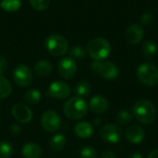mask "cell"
<instances>
[{"mask_svg": "<svg viewBox=\"0 0 158 158\" xmlns=\"http://www.w3.org/2000/svg\"><path fill=\"white\" fill-rule=\"evenodd\" d=\"M66 143H67V139L64 134L62 133L56 134L50 139V148L54 152H59L63 150V148L66 145Z\"/></svg>", "mask_w": 158, "mask_h": 158, "instance_id": "obj_19", "label": "cell"}, {"mask_svg": "<svg viewBox=\"0 0 158 158\" xmlns=\"http://www.w3.org/2000/svg\"><path fill=\"white\" fill-rule=\"evenodd\" d=\"M74 93L78 97L88 96L91 93V85L89 84V82L85 81H81L76 85Z\"/></svg>", "mask_w": 158, "mask_h": 158, "instance_id": "obj_24", "label": "cell"}, {"mask_svg": "<svg viewBox=\"0 0 158 158\" xmlns=\"http://www.w3.org/2000/svg\"><path fill=\"white\" fill-rule=\"evenodd\" d=\"M112 51L110 43L102 37L92 39L87 44V52L89 56L96 61H102L107 58Z\"/></svg>", "mask_w": 158, "mask_h": 158, "instance_id": "obj_2", "label": "cell"}, {"mask_svg": "<svg viewBox=\"0 0 158 158\" xmlns=\"http://www.w3.org/2000/svg\"><path fill=\"white\" fill-rule=\"evenodd\" d=\"M21 153L24 158H40L42 156V149L38 144L29 143L22 147Z\"/></svg>", "mask_w": 158, "mask_h": 158, "instance_id": "obj_17", "label": "cell"}, {"mask_svg": "<svg viewBox=\"0 0 158 158\" xmlns=\"http://www.w3.org/2000/svg\"><path fill=\"white\" fill-rule=\"evenodd\" d=\"M46 51L55 56H63L69 51V42L67 38L60 34H51L44 40Z\"/></svg>", "mask_w": 158, "mask_h": 158, "instance_id": "obj_4", "label": "cell"}, {"mask_svg": "<svg viewBox=\"0 0 158 158\" xmlns=\"http://www.w3.org/2000/svg\"><path fill=\"white\" fill-rule=\"evenodd\" d=\"M157 51V44H156L155 41L152 40H147L146 42H144V44H143L142 47V52L143 55L146 57V58H151L153 57Z\"/></svg>", "mask_w": 158, "mask_h": 158, "instance_id": "obj_20", "label": "cell"}, {"mask_svg": "<svg viewBox=\"0 0 158 158\" xmlns=\"http://www.w3.org/2000/svg\"><path fill=\"white\" fill-rule=\"evenodd\" d=\"M12 92V85L8 80L0 76V99H5L10 95Z\"/></svg>", "mask_w": 158, "mask_h": 158, "instance_id": "obj_23", "label": "cell"}, {"mask_svg": "<svg viewBox=\"0 0 158 158\" xmlns=\"http://www.w3.org/2000/svg\"><path fill=\"white\" fill-rule=\"evenodd\" d=\"M75 133L79 138L81 139H88L90 138L93 133H94V127L91 123L89 122H79L76 126H75Z\"/></svg>", "mask_w": 158, "mask_h": 158, "instance_id": "obj_16", "label": "cell"}, {"mask_svg": "<svg viewBox=\"0 0 158 158\" xmlns=\"http://www.w3.org/2000/svg\"><path fill=\"white\" fill-rule=\"evenodd\" d=\"M63 112L67 118L72 120H78L86 116L88 112V105L81 97L69 98L63 106Z\"/></svg>", "mask_w": 158, "mask_h": 158, "instance_id": "obj_3", "label": "cell"}, {"mask_svg": "<svg viewBox=\"0 0 158 158\" xmlns=\"http://www.w3.org/2000/svg\"><path fill=\"white\" fill-rule=\"evenodd\" d=\"M0 6L2 9L7 12H14L20 8V0H2L0 2Z\"/></svg>", "mask_w": 158, "mask_h": 158, "instance_id": "obj_22", "label": "cell"}, {"mask_svg": "<svg viewBox=\"0 0 158 158\" xmlns=\"http://www.w3.org/2000/svg\"><path fill=\"white\" fill-rule=\"evenodd\" d=\"M91 110L96 114L105 113L108 109V101L102 95H94L89 104Z\"/></svg>", "mask_w": 158, "mask_h": 158, "instance_id": "obj_15", "label": "cell"}, {"mask_svg": "<svg viewBox=\"0 0 158 158\" xmlns=\"http://www.w3.org/2000/svg\"><path fill=\"white\" fill-rule=\"evenodd\" d=\"M102 158H118L117 157V155L115 154L114 151L110 150V149H107V150H105L102 154Z\"/></svg>", "mask_w": 158, "mask_h": 158, "instance_id": "obj_32", "label": "cell"}, {"mask_svg": "<svg viewBox=\"0 0 158 158\" xmlns=\"http://www.w3.org/2000/svg\"><path fill=\"white\" fill-rule=\"evenodd\" d=\"M116 119L117 122L120 125H128L131 121L132 116L128 110H120L118 112Z\"/></svg>", "mask_w": 158, "mask_h": 158, "instance_id": "obj_26", "label": "cell"}, {"mask_svg": "<svg viewBox=\"0 0 158 158\" xmlns=\"http://www.w3.org/2000/svg\"><path fill=\"white\" fill-rule=\"evenodd\" d=\"M125 135L130 143L133 144H138L143 141L145 133L141 126L137 124H132L126 130Z\"/></svg>", "mask_w": 158, "mask_h": 158, "instance_id": "obj_14", "label": "cell"}, {"mask_svg": "<svg viewBox=\"0 0 158 158\" xmlns=\"http://www.w3.org/2000/svg\"><path fill=\"white\" fill-rule=\"evenodd\" d=\"M147 158H158V149L153 150V151L148 155Z\"/></svg>", "mask_w": 158, "mask_h": 158, "instance_id": "obj_33", "label": "cell"}, {"mask_svg": "<svg viewBox=\"0 0 158 158\" xmlns=\"http://www.w3.org/2000/svg\"><path fill=\"white\" fill-rule=\"evenodd\" d=\"M11 131H12L13 134H18V133L20 131L19 127L18 125H12V127H11Z\"/></svg>", "mask_w": 158, "mask_h": 158, "instance_id": "obj_34", "label": "cell"}, {"mask_svg": "<svg viewBox=\"0 0 158 158\" xmlns=\"http://www.w3.org/2000/svg\"><path fill=\"white\" fill-rule=\"evenodd\" d=\"M13 79L18 86L27 87L32 81V74L27 66L20 65L15 69L13 72Z\"/></svg>", "mask_w": 158, "mask_h": 158, "instance_id": "obj_9", "label": "cell"}, {"mask_svg": "<svg viewBox=\"0 0 158 158\" xmlns=\"http://www.w3.org/2000/svg\"><path fill=\"white\" fill-rule=\"evenodd\" d=\"M94 124H95V125H99V124H101V118H97V119H95Z\"/></svg>", "mask_w": 158, "mask_h": 158, "instance_id": "obj_36", "label": "cell"}, {"mask_svg": "<svg viewBox=\"0 0 158 158\" xmlns=\"http://www.w3.org/2000/svg\"><path fill=\"white\" fill-rule=\"evenodd\" d=\"M42 94L40 91L36 89H31L27 91L24 94V101L29 105H35L41 100Z\"/></svg>", "mask_w": 158, "mask_h": 158, "instance_id": "obj_21", "label": "cell"}, {"mask_svg": "<svg viewBox=\"0 0 158 158\" xmlns=\"http://www.w3.org/2000/svg\"><path fill=\"white\" fill-rule=\"evenodd\" d=\"M81 158H97L98 155L96 150L92 146H84L81 150Z\"/></svg>", "mask_w": 158, "mask_h": 158, "instance_id": "obj_28", "label": "cell"}, {"mask_svg": "<svg viewBox=\"0 0 158 158\" xmlns=\"http://www.w3.org/2000/svg\"><path fill=\"white\" fill-rule=\"evenodd\" d=\"M69 55L74 60H83L87 56V52L81 46H73L69 50Z\"/></svg>", "mask_w": 158, "mask_h": 158, "instance_id": "obj_25", "label": "cell"}, {"mask_svg": "<svg viewBox=\"0 0 158 158\" xmlns=\"http://www.w3.org/2000/svg\"><path fill=\"white\" fill-rule=\"evenodd\" d=\"M11 113L16 120H18L23 124L29 123L32 118L31 110L27 106H25L23 104H16L12 107Z\"/></svg>", "mask_w": 158, "mask_h": 158, "instance_id": "obj_13", "label": "cell"}, {"mask_svg": "<svg viewBox=\"0 0 158 158\" xmlns=\"http://www.w3.org/2000/svg\"><path fill=\"white\" fill-rule=\"evenodd\" d=\"M71 93L70 87L63 81H54L50 84L47 94L56 99H65L69 96Z\"/></svg>", "mask_w": 158, "mask_h": 158, "instance_id": "obj_11", "label": "cell"}, {"mask_svg": "<svg viewBox=\"0 0 158 158\" xmlns=\"http://www.w3.org/2000/svg\"><path fill=\"white\" fill-rule=\"evenodd\" d=\"M33 69L35 74L38 75L39 77H46L51 73L53 66L47 60H40L34 65Z\"/></svg>", "mask_w": 158, "mask_h": 158, "instance_id": "obj_18", "label": "cell"}, {"mask_svg": "<svg viewBox=\"0 0 158 158\" xmlns=\"http://www.w3.org/2000/svg\"><path fill=\"white\" fill-rule=\"evenodd\" d=\"M41 124L45 131L54 132L59 130L61 126V118L56 112L53 110H46L41 117Z\"/></svg>", "mask_w": 158, "mask_h": 158, "instance_id": "obj_7", "label": "cell"}, {"mask_svg": "<svg viewBox=\"0 0 158 158\" xmlns=\"http://www.w3.org/2000/svg\"><path fill=\"white\" fill-rule=\"evenodd\" d=\"M92 70L106 80H115L118 77V69L111 61H96L92 63Z\"/></svg>", "mask_w": 158, "mask_h": 158, "instance_id": "obj_6", "label": "cell"}, {"mask_svg": "<svg viewBox=\"0 0 158 158\" xmlns=\"http://www.w3.org/2000/svg\"><path fill=\"white\" fill-rule=\"evenodd\" d=\"M131 158H143V156H142L140 153H135V154H133V155L131 156Z\"/></svg>", "mask_w": 158, "mask_h": 158, "instance_id": "obj_35", "label": "cell"}, {"mask_svg": "<svg viewBox=\"0 0 158 158\" xmlns=\"http://www.w3.org/2000/svg\"><path fill=\"white\" fill-rule=\"evenodd\" d=\"M144 30L142 25L133 23L130 25L125 32L126 41L131 44H140L144 37Z\"/></svg>", "mask_w": 158, "mask_h": 158, "instance_id": "obj_12", "label": "cell"}, {"mask_svg": "<svg viewBox=\"0 0 158 158\" xmlns=\"http://www.w3.org/2000/svg\"><path fill=\"white\" fill-rule=\"evenodd\" d=\"M8 66V62L6 58L3 56H0V76H3V74L6 72Z\"/></svg>", "mask_w": 158, "mask_h": 158, "instance_id": "obj_31", "label": "cell"}, {"mask_svg": "<svg viewBox=\"0 0 158 158\" xmlns=\"http://www.w3.org/2000/svg\"><path fill=\"white\" fill-rule=\"evenodd\" d=\"M137 78L145 86H156L158 83V69L153 63H143L137 69Z\"/></svg>", "mask_w": 158, "mask_h": 158, "instance_id": "obj_5", "label": "cell"}, {"mask_svg": "<svg viewBox=\"0 0 158 158\" xmlns=\"http://www.w3.org/2000/svg\"><path fill=\"white\" fill-rule=\"evenodd\" d=\"M132 114L140 123L147 125L155 121L156 117V110L152 102L142 99L134 104Z\"/></svg>", "mask_w": 158, "mask_h": 158, "instance_id": "obj_1", "label": "cell"}, {"mask_svg": "<svg viewBox=\"0 0 158 158\" xmlns=\"http://www.w3.org/2000/svg\"><path fill=\"white\" fill-rule=\"evenodd\" d=\"M77 63L72 57H64L58 63V72L64 79H71L77 72Z\"/></svg>", "mask_w": 158, "mask_h": 158, "instance_id": "obj_10", "label": "cell"}, {"mask_svg": "<svg viewBox=\"0 0 158 158\" xmlns=\"http://www.w3.org/2000/svg\"><path fill=\"white\" fill-rule=\"evenodd\" d=\"M30 4L34 9L38 11H43L48 7L50 0H30Z\"/></svg>", "mask_w": 158, "mask_h": 158, "instance_id": "obj_29", "label": "cell"}, {"mask_svg": "<svg viewBox=\"0 0 158 158\" xmlns=\"http://www.w3.org/2000/svg\"><path fill=\"white\" fill-rule=\"evenodd\" d=\"M121 129L116 124H106L100 130V137L106 143H116L120 141Z\"/></svg>", "mask_w": 158, "mask_h": 158, "instance_id": "obj_8", "label": "cell"}, {"mask_svg": "<svg viewBox=\"0 0 158 158\" xmlns=\"http://www.w3.org/2000/svg\"><path fill=\"white\" fill-rule=\"evenodd\" d=\"M13 154V146L8 142L0 143V158H10Z\"/></svg>", "mask_w": 158, "mask_h": 158, "instance_id": "obj_27", "label": "cell"}, {"mask_svg": "<svg viewBox=\"0 0 158 158\" xmlns=\"http://www.w3.org/2000/svg\"><path fill=\"white\" fill-rule=\"evenodd\" d=\"M141 23L144 26H150L154 22V15L150 12L143 13L140 18Z\"/></svg>", "mask_w": 158, "mask_h": 158, "instance_id": "obj_30", "label": "cell"}]
</instances>
